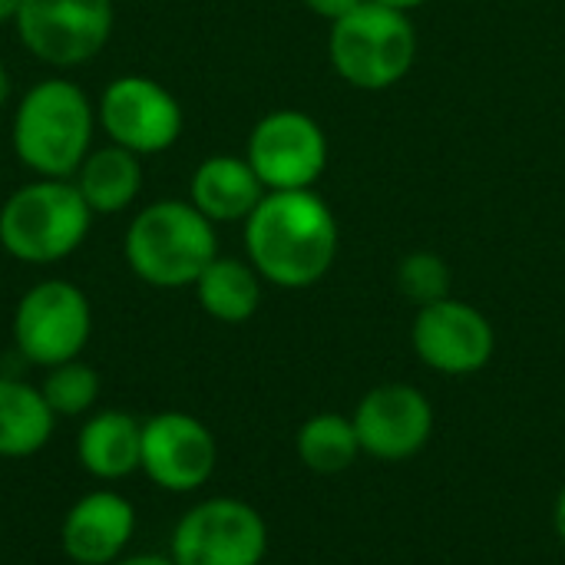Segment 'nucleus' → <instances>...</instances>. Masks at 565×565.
<instances>
[{
	"label": "nucleus",
	"mask_w": 565,
	"mask_h": 565,
	"mask_svg": "<svg viewBox=\"0 0 565 565\" xmlns=\"http://www.w3.org/2000/svg\"><path fill=\"white\" fill-rule=\"evenodd\" d=\"M113 0H20L13 20L23 50L56 70L96 60L113 36Z\"/></svg>",
	"instance_id": "nucleus-8"
},
{
	"label": "nucleus",
	"mask_w": 565,
	"mask_h": 565,
	"mask_svg": "<svg viewBox=\"0 0 565 565\" xmlns=\"http://www.w3.org/2000/svg\"><path fill=\"white\" fill-rule=\"evenodd\" d=\"M17 10H20V0H0V26L3 23H13L17 20Z\"/></svg>",
	"instance_id": "nucleus-27"
},
{
	"label": "nucleus",
	"mask_w": 565,
	"mask_h": 565,
	"mask_svg": "<svg viewBox=\"0 0 565 565\" xmlns=\"http://www.w3.org/2000/svg\"><path fill=\"white\" fill-rule=\"evenodd\" d=\"M351 420L361 440V454L381 463L411 460L434 437V404L424 391L401 381L371 387Z\"/></svg>",
	"instance_id": "nucleus-13"
},
{
	"label": "nucleus",
	"mask_w": 565,
	"mask_h": 565,
	"mask_svg": "<svg viewBox=\"0 0 565 565\" xmlns=\"http://www.w3.org/2000/svg\"><path fill=\"white\" fill-rule=\"evenodd\" d=\"M374 3H381V7H391V10H401V13H411V10L424 7L427 0H374Z\"/></svg>",
	"instance_id": "nucleus-26"
},
{
	"label": "nucleus",
	"mask_w": 565,
	"mask_h": 565,
	"mask_svg": "<svg viewBox=\"0 0 565 565\" xmlns=\"http://www.w3.org/2000/svg\"><path fill=\"white\" fill-rule=\"evenodd\" d=\"M450 285H454L450 265L437 252H411L397 265V291L411 298L417 308L450 298Z\"/></svg>",
	"instance_id": "nucleus-22"
},
{
	"label": "nucleus",
	"mask_w": 565,
	"mask_h": 565,
	"mask_svg": "<svg viewBox=\"0 0 565 565\" xmlns=\"http://www.w3.org/2000/svg\"><path fill=\"white\" fill-rule=\"evenodd\" d=\"M328 56L334 73L354 89H391L417 60V30L411 13L364 0L348 17L331 23Z\"/></svg>",
	"instance_id": "nucleus-5"
},
{
	"label": "nucleus",
	"mask_w": 565,
	"mask_h": 565,
	"mask_svg": "<svg viewBox=\"0 0 565 565\" xmlns=\"http://www.w3.org/2000/svg\"><path fill=\"white\" fill-rule=\"evenodd\" d=\"M265 199V185L245 156H209L195 166L189 179V202L212 222H245Z\"/></svg>",
	"instance_id": "nucleus-15"
},
{
	"label": "nucleus",
	"mask_w": 565,
	"mask_h": 565,
	"mask_svg": "<svg viewBox=\"0 0 565 565\" xmlns=\"http://www.w3.org/2000/svg\"><path fill=\"white\" fill-rule=\"evenodd\" d=\"M132 536L136 507L116 490H93L79 497L60 523L63 556L76 565H113L126 556Z\"/></svg>",
	"instance_id": "nucleus-14"
},
{
	"label": "nucleus",
	"mask_w": 565,
	"mask_h": 565,
	"mask_svg": "<svg viewBox=\"0 0 565 565\" xmlns=\"http://www.w3.org/2000/svg\"><path fill=\"white\" fill-rule=\"evenodd\" d=\"M245 159L265 192L311 189L328 169V136L315 116L301 109H275L248 132Z\"/></svg>",
	"instance_id": "nucleus-10"
},
{
	"label": "nucleus",
	"mask_w": 565,
	"mask_h": 565,
	"mask_svg": "<svg viewBox=\"0 0 565 565\" xmlns=\"http://www.w3.org/2000/svg\"><path fill=\"white\" fill-rule=\"evenodd\" d=\"M56 430V414L40 387L17 377H0V457L26 460L40 454Z\"/></svg>",
	"instance_id": "nucleus-19"
},
{
	"label": "nucleus",
	"mask_w": 565,
	"mask_h": 565,
	"mask_svg": "<svg viewBox=\"0 0 565 565\" xmlns=\"http://www.w3.org/2000/svg\"><path fill=\"white\" fill-rule=\"evenodd\" d=\"M169 556L175 565H262L268 556V523L245 500L209 497L179 516Z\"/></svg>",
	"instance_id": "nucleus-7"
},
{
	"label": "nucleus",
	"mask_w": 565,
	"mask_h": 565,
	"mask_svg": "<svg viewBox=\"0 0 565 565\" xmlns=\"http://www.w3.org/2000/svg\"><path fill=\"white\" fill-rule=\"evenodd\" d=\"M262 275L248 258L215 255L192 285L199 308L218 324H245L262 308Z\"/></svg>",
	"instance_id": "nucleus-18"
},
{
	"label": "nucleus",
	"mask_w": 565,
	"mask_h": 565,
	"mask_svg": "<svg viewBox=\"0 0 565 565\" xmlns=\"http://www.w3.org/2000/svg\"><path fill=\"white\" fill-rule=\"evenodd\" d=\"M218 467L215 434L185 411H159L142 420V460L139 473L166 493L202 490Z\"/></svg>",
	"instance_id": "nucleus-11"
},
{
	"label": "nucleus",
	"mask_w": 565,
	"mask_h": 565,
	"mask_svg": "<svg viewBox=\"0 0 565 565\" xmlns=\"http://www.w3.org/2000/svg\"><path fill=\"white\" fill-rule=\"evenodd\" d=\"M76 460L99 483H119L139 473L142 420L126 411H93L76 434Z\"/></svg>",
	"instance_id": "nucleus-16"
},
{
	"label": "nucleus",
	"mask_w": 565,
	"mask_h": 565,
	"mask_svg": "<svg viewBox=\"0 0 565 565\" xmlns=\"http://www.w3.org/2000/svg\"><path fill=\"white\" fill-rule=\"evenodd\" d=\"M93 334V305L66 278H43L26 288L10 318V338L23 361L56 367L83 354Z\"/></svg>",
	"instance_id": "nucleus-6"
},
{
	"label": "nucleus",
	"mask_w": 565,
	"mask_h": 565,
	"mask_svg": "<svg viewBox=\"0 0 565 565\" xmlns=\"http://www.w3.org/2000/svg\"><path fill=\"white\" fill-rule=\"evenodd\" d=\"M245 225V258L275 288H311L338 258V218L315 189L265 192Z\"/></svg>",
	"instance_id": "nucleus-1"
},
{
	"label": "nucleus",
	"mask_w": 565,
	"mask_h": 565,
	"mask_svg": "<svg viewBox=\"0 0 565 565\" xmlns=\"http://www.w3.org/2000/svg\"><path fill=\"white\" fill-rule=\"evenodd\" d=\"M96 103L73 79L33 83L13 109L10 146L36 179H73L93 149Z\"/></svg>",
	"instance_id": "nucleus-2"
},
{
	"label": "nucleus",
	"mask_w": 565,
	"mask_h": 565,
	"mask_svg": "<svg viewBox=\"0 0 565 565\" xmlns=\"http://www.w3.org/2000/svg\"><path fill=\"white\" fill-rule=\"evenodd\" d=\"M96 119L109 142L136 152L139 159L172 149L185 129V113L175 93L142 73L109 79L99 93Z\"/></svg>",
	"instance_id": "nucleus-9"
},
{
	"label": "nucleus",
	"mask_w": 565,
	"mask_h": 565,
	"mask_svg": "<svg viewBox=\"0 0 565 565\" xmlns=\"http://www.w3.org/2000/svg\"><path fill=\"white\" fill-rule=\"evenodd\" d=\"M93 215H119L142 192V159L116 142L89 149L73 175Z\"/></svg>",
	"instance_id": "nucleus-17"
},
{
	"label": "nucleus",
	"mask_w": 565,
	"mask_h": 565,
	"mask_svg": "<svg viewBox=\"0 0 565 565\" xmlns=\"http://www.w3.org/2000/svg\"><path fill=\"white\" fill-rule=\"evenodd\" d=\"M311 13H318V17H324V20H341V17H348L354 7H361L364 0H301Z\"/></svg>",
	"instance_id": "nucleus-23"
},
{
	"label": "nucleus",
	"mask_w": 565,
	"mask_h": 565,
	"mask_svg": "<svg viewBox=\"0 0 565 565\" xmlns=\"http://www.w3.org/2000/svg\"><path fill=\"white\" fill-rule=\"evenodd\" d=\"M553 526H556V536H559V543L565 546V483L559 487V493H556V503H553Z\"/></svg>",
	"instance_id": "nucleus-25"
},
{
	"label": "nucleus",
	"mask_w": 565,
	"mask_h": 565,
	"mask_svg": "<svg viewBox=\"0 0 565 565\" xmlns=\"http://www.w3.org/2000/svg\"><path fill=\"white\" fill-rule=\"evenodd\" d=\"M218 255L215 225L185 199H159L139 209L122 238L129 271L162 291L192 288Z\"/></svg>",
	"instance_id": "nucleus-3"
},
{
	"label": "nucleus",
	"mask_w": 565,
	"mask_h": 565,
	"mask_svg": "<svg viewBox=\"0 0 565 565\" xmlns=\"http://www.w3.org/2000/svg\"><path fill=\"white\" fill-rule=\"evenodd\" d=\"M411 344L430 371L467 377L490 364L497 351V331L477 305L450 295L417 308Z\"/></svg>",
	"instance_id": "nucleus-12"
},
{
	"label": "nucleus",
	"mask_w": 565,
	"mask_h": 565,
	"mask_svg": "<svg viewBox=\"0 0 565 565\" xmlns=\"http://www.w3.org/2000/svg\"><path fill=\"white\" fill-rule=\"evenodd\" d=\"M89 225L73 179H33L0 205V248L23 265H56L86 242Z\"/></svg>",
	"instance_id": "nucleus-4"
},
{
	"label": "nucleus",
	"mask_w": 565,
	"mask_h": 565,
	"mask_svg": "<svg viewBox=\"0 0 565 565\" xmlns=\"http://www.w3.org/2000/svg\"><path fill=\"white\" fill-rule=\"evenodd\" d=\"M10 93H13V83H10V73H7V66L0 63V109L10 103Z\"/></svg>",
	"instance_id": "nucleus-28"
},
{
	"label": "nucleus",
	"mask_w": 565,
	"mask_h": 565,
	"mask_svg": "<svg viewBox=\"0 0 565 565\" xmlns=\"http://www.w3.org/2000/svg\"><path fill=\"white\" fill-rule=\"evenodd\" d=\"M295 454L318 477H338L351 470L354 460L361 457L354 420L334 411L308 417L295 434Z\"/></svg>",
	"instance_id": "nucleus-20"
},
{
	"label": "nucleus",
	"mask_w": 565,
	"mask_h": 565,
	"mask_svg": "<svg viewBox=\"0 0 565 565\" xmlns=\"http://www.w3.org/2000/svg\"><path fill=\"white\" fill-rule=\"evenodd\" d=\"M113 565H175V559L166 553H129V556H122V559H116Z\"/></svg>",
	"instance_id": "nucleus-24"
},
{
	"label": "nucleus",
	"mask_w": 565,
	"mask_h": 565,
	"mask_svg": "<svg viewBox=\"0 0 565 565\" xmlns=\"http://www.w3.org/2000/svg\"><path fill=\"white\" fill-rule=\"evenodd\" d=\"M99 391H103V381H99L96 367L79 358L46 367V374L40 381V394L50 404V411L56 414V420L60 417L63 420L89 417L99 404Z\"/></svg>",
	"instance_id": "nucleus-21"
}]
</instances>
